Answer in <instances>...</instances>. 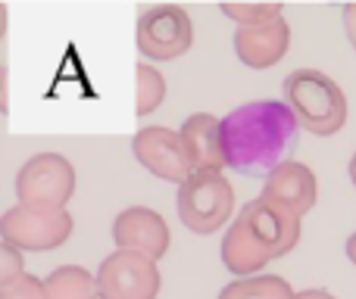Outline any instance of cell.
<instances>
[{
  "mask_svg": "<svg viewBox=\"0 0 356 299\" xmlns=\"http://www.w3.org/2000/svg\"><path fill=\"white\" fill-rule=\"evenodd\" d=\"M347 259H350V262L356 265V231L350 234V237H347Z\"/></svg>",
  "mask_w": 356,
  "mask_h": 299,
  "instance_id": "cell-22",
  "label": "cell"
},
{
  "mask_svg": "<svg viewBox=\"0 0 356 299\" xmlns=\"http://www.w3.org/2000/svg\"><path fill=\"white\" fill-rule=\"evenodd\" d=\"M300 122L288 103L253 100L222 119L225 162L241 175H269L288 159Z\"/></svg>",
  "mask_w": 356,
  "mask_h": 299,
  "instance_id": "cell-1",
  "label": "cell"
},
{
  "mask_svg": "<svg viewBox=\"0 0 356 299\" xmlns=\"http://www.w3.org/2000/svg\"><path fill=\"white\" fill-rule=\"evenodd\" d=\"M0 299H47L44 281L25 271L19 281H13L10 287H0Z\"/></svg>",
  "mask_w": 356,
  "mask_h": 299,
  "instance_id": "cell-18",
  "label": "cell"
},
{
  "mask_svg": "<svg viewBox=\"0 0 356 299\" xmlns=\"http://www.w3.org/2000/svg\"><path fill=\"white\" fill-rule=\"evenodd\" d=\"M25 275V262H22V253L16 246L3 244L0 246V287H10L13 281Z\"/></svg>",
  "mask_w": 356,
  "mask_h": 299,
  "instance_id": "cell-19",
  "label": "cell"
},
{
  "mask_svg": "<svg viewBox=\"0 0 356 299\" xmlns=\"http://www.w3.org/2000/svg\"><path fill=\"white\" fill-rule=\"evenodd\" d=\"M294 299H338V296L328 293V290H322V287H313V290H300Z\"/></svg>",
  "mask_w": 356,
  "mask_h": 299,
  "instance_id": "cell-21",
  "label": "cell"
},
{
  "mask_svg": "<svg viewBox=\"0 0 356 299\" xmlns=\"http://www.w3.org/2000/svg\"><path fill=\"white\" fill-rule=\"evenodd\" d=\"M135 81H138L135 112L138 116H150V112L160 110L163 100H166V78L160 75V69L144 60V62H138V69H135Z\"/></svg>",
  "mask_w": 356,
  "mask_h": 299,
  "instance_id": "cell-16",
  "label": "cell"
},
{
  "mask_svg": "<svg viewBox=\"0 0 356 299\" xmlns=\"http://www.w3.org/2000/svg\"><path fill=\"white\" fill-rule=\"evenodd\" d=\"M131 153H135V159L150 175L163 178V181H172L178 187L194 175V165H191V159H188L181 135L166 128V125L141 128L135 135V141H131Z\"/></svg>",
  "mask_w": 356,
  "mask_h": 299,
  "instance_id": "cell-9",
  "label": "cell"
},
{
  "mask_svg": "<svg viewBox=\"0 0 356 299\" xmlns=\"http://www.w3.org/2000/svg\"><path fill=\"white\" fill-rule=\"evenodd\" d=\"M138 50L150 62H172L184 56L194 44V25L188 10L175 3H156L138 19Z\"/></svg>",
  "mask_w": 356,
  "mask_h": 299,
  "instance_id": "cell-6",
  "label": "cell"
},
{
  "mask_svg": "<svg viewBox=\"0 0 356 299\" xmlns=\"http://www.w3.org/2000/svg\"><path fill=\"white\" fill-rule=\"evenodd\" d=\"M234 212V187L222 171H194L178 187V219L194 234H216Z\"/></svg>",
  "mask_w": 356,
  "mask_h": 299,
  "instance_id": "cell-5",
  "label": "cell"
},
{
  "mask_svg": "<svg viewBox=\"0 0 356 299\" xmlns=\"http://www.w3.org/2000/svg\"><path fill=\"white\" fill-rule=\"evenodd\" d=\"M259 196L291 209L294 215L303 219V215L316 206V200H319V184H316V175L309 165L297 162V159H284L275 171L266 175L263 194Z\"/></svg>",
  "mask_w": 356,
  "mask_h": 299,
  "instance_id": "cell-12",
  "label": "cell"
},
{
  "mask_svg": "<svg viewBox=\"0 0 356 299\" xmlns=\"http://www.w3.org/2000/svg\"><path fill=\"white\" fill-rule=\"evenodd\" d=\"M47 299H100L97 275H91L81 265H60L44 277Z\"/></svg>",
  "mask_w": 356,
  "mask_h": 299,
  "instance_id": "cell-14",
  "label": "cell"
},
{
  "mask_svg": "<svg viewBox=\"0 0 356 299\" xmlns=\"http://www.w3.org/2000/svg\"><path fill=\"white\" fill-rule=\"evenodd\" d=\"M113 240H116V250H135L150 259H163L172 244L166 219L147 206L122 209L113 221Z\"/></svg>",
  "mask_w": 356,
  "mask_h": 299,
  "instance_id": "cell-10",
  "label": "cell"
},
{
  "mask_svg": "<svg viewBox=\"0 0 356 299\" xmlns=\"http://www.w3.org/2000/svg\"><path fill=\"white\" fill-rule=\"evenodd\" d=\"M300 244V215L257 196L238 212L222 240V262L234 277H257L272 259Z\"/></svg>",
  "mask_w": 356,
  "mask_h": 299,
  "instance_id": "cell-2",
  "label": "cell"
},
{
  "mask_svg": "<svg viewBox=\"0 0 356 299\" xmlns=\"http://www.w3.org/2000/svg\"><path fill=\"white\" fill-rule=\"evenodd\" d=\"M347 175H350V181H353V187H356V153L350 156V165H347Z\"/></svg>",
  "mask_w": 356,
  "mask_h": 299,
  "instance_id": "cell-23",
  "label": "cell"
},
{
  "mask_svg": "<svg viewBox=\"0 0 356 299\" xmlns=\"http://www.w3.org/2000/svg\"><path fill=\"white\" fill-rule=\"evenodd\" d=\"M297 293L291 284L278 275H257V277H234L222 287L219 299H294Z\"/></svg>",
  "mask_w": 356,
  "mask_h": 299,
  "instance_id": "cell-15",
  "label": "cell"
},
{
  "mask_svg": "<svg viewBox=\"0 0 356 299\" xmlns=\"http://www.w3.org/2000/svg\"><path fill=\"white\" fill-rule=\"evenodd\" d=\"M282 91L284 103L309 135L332 137L347 125V97L332 75L319 69H294L284 78Z\"/></svg>",
  "mask_w": 356,
  "mask_h": 299,
  "instance_id": "cell-3",
  "label": "cell"
},
{
  "mask_svg": "<svg viewBox=\"0 0 356 299\" xmlns=\"http://www.w3.org/2000/svg\"><path fill=\"white\" fill-rule=\"evenodd\" d=\"M0 237L19 253H50L72 237V215L10 206L0 215Z\"/></svg>",
  "mask_w": 356,
  "mask_h": 299,
  "instance_id": "cell-7",
  "label": "cell"
},
{
  "mask_svg": "<svg viewBox=\"0 0 356 299\" xmlns=\"http://www.w3.org/2000/svg\"><path fill=\"white\" fill-rule=\"evenodd\" d=\"M75 196V169L60 153H35L16 175V200L38 212H66Z\"/></svg>",
  "mask_w": 356,
  "mask_h": 299,
  "instance_id": "cell-4",
  "label": "cell"
},
{
  "mask_svg": "<svg viewBox=\"0 0 356 299\" xmlns=\"http://www.w3.org/2000/svg\"><path fill=\"white\" fill-rule=\"evenodd\" d=\"M344 31L350 47L356 50V3H344Z\"/></svg>",
  "mask_w": 356,
  "mask_h": 299,
  "instance_id": "cell-20",
  "label": "cell"
},
{
  "mask_svg": "<svg viewBox=\"0 0 356 299\" xmlns=\"http://www.w3.org/2000/svg\"><path fill=\"white\" fill-rule=\"evenodd\" d=\"M232 44L238 60L247 69L263 72V69H272L275 62L284 60V53L291 47V25L284 22V16L263 25H238Z\"/></svg>",
  "mask_w": 356,
  "mask_h": 299,
  "instance_id": "cell-11",
  "label": "cell"
},
{
  "mask_svg": "<svg viewBox=\"0 0 356 299\" xmlns=\"http://www.w3.org/2000/svg\"><path fill=\"white\" fill-rule=\"evenodd\" d=\"M156 259L135 250H116L100 262L97 290L100 299H156L160 296Z\"/></svg>",
  "mask_w": 356,
  "mask_h": 299,
  "instance_id": "cell-8",
  "label": "cell"
},
{
  "mask_svg": "<svg viewBox=\"0 0 356 299\" xmlns=\"http://www.w3.org/2000/svg\"><path fill=\"white\" fill-rule=\"evenodd\" d=\"M219 10L222 16L238 25H263L282 16L284 6L282 3H238V0H232V3H219Z\"/></svg>",
  "mask_w": 356,
  "mask_h": 299,
  "instance_id": "cell-17",
  "label": "cell"
},
{
  "mask_svg": "<svg viewBox=\"0 0 356 299\" xmlns=\"http://www.w3.org/2000/svg\"><path fill=\"white\" fill-rule=\"evenodd\" d=\"M188 150V159L194 171H222L225 169V135H222V119L209 116V112H194L184 119L178 128Z\"/></svg>",
  "mask_w": 356,
  "mask_h": 299,
  "instance_id": "cell-13",
  "label": "cell"
}]
</instances>
